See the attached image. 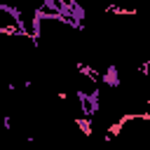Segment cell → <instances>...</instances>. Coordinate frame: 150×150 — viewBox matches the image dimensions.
Listing matches in <instances>:
<instances>
[{
  "label": "cell",
  "mask_w": 150,
  "mask_h": 150,
  "mask_svg": "<svg viewBox=\"0 0 150 150\" xmlns=\"http://www.w3.org/2000/svg\"><path fill=\"white\" fill-rule=\"evenodd\" d=\"M145 103H148V105H150V96H148V98H145Z\"/></svg>",
  "instance_id": "obj_2"
},
{
  "label": "cell",
  "mask_w": 150,
  "mask_h": 150,
  "mask_svg": "<svg viewBox=\"0 0 150 150\" xmlns=\"http://www.w3.org/2000/svg\"><path fill=\"white\" fill-rule=\"evenodd\" d=\"M101 82H103L105 87H110V89H117V87H120V70H117V66L108 63V66L101 70Z\"/></svg>",
  "instance_id": "obj_1"
}]
</instances>
